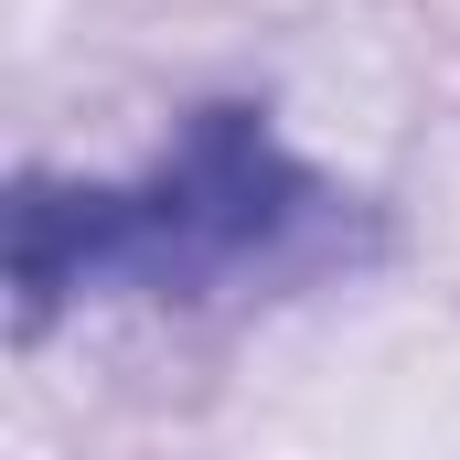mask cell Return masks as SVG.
<instances>
[{
  "label": "cell",
  "mask_w": 460,
  "mask_h": 460,
  "mask_svg": "<svg viewBox=\"0 0 460 460\" xmlns=\"http://www.w3.org/2000/svg\"><path fill=\"white\" fill-rule=\"evenodd\" d=\"M343 193L279 150V128L257 108L182 118V139L139 172V182H54L22 172L11 182V332H54V311L75 300H204L235 279H289L343 257Z\"/></svg>",
  "instance_id": "6da1fadb"
}]
</instances>
